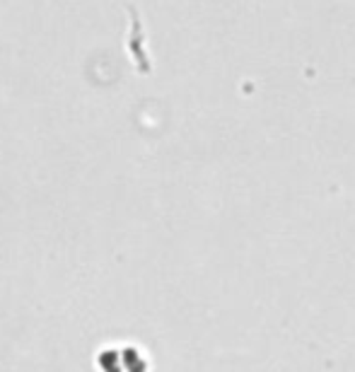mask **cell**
Segmentation results:
<instances>
[]
</instances>
